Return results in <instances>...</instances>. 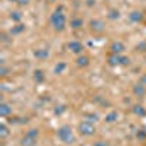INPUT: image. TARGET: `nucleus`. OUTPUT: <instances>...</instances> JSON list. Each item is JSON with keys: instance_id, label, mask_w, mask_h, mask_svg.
<instances>
[{"instance_id": "nucleus-9", "label": "nucleus", "mask_w": 146, "mask_h": 146, "mask_svg": "<svg viewBox=\"0 0 146 146\" xmlns=\"http://www.w3.org/2000/svg\"><path fill=\"white\" fill-rule=\"evenodd\" d=\"M133 91H135V94H136L137 96H142V95H145V92H146V91H145V85H142V83L136 85Z\"/></svg>"}, {"instance_id": "nucleus-4", "label": "nucleus", "mask_w": 146, "mask_h": 146, "mask_svg": "<svg viewBox=\"0 0 146 146\" xmlns=\"http://www.w3.org/2000/svg\"><path fill=\"white\" fill-rule=\"evenodd\" d=\"M69 48L73 53H80L82 51V44L78 42V41H70L69 42Z\"/></svg>"}, {"instance_id": "nucleus-15", "label": "nucleus", "mask_w": 146, "mask_h": 146, "mask_svg": "<svg viewBox=\"0 0 146 146\" xmlns=\"http://www.w3.org/2000/svg\"><path fill=\"white\" fill-rule=\"evenodd\" d=\"M88 63H89L88 57H79L78 58V64L79 66H88Z\"/></svg>"}, {"instance_id": "nucleus-23", "label": "nucleus", "mask_w": 146, "mask_h": 146, "mask_svg": "<svg viewBox=\"0 0 146 146\" xmlns=\"http://www.w3.org/2000/svg\"><path fill=\"white\" fill-rule=\"evenodd\" d=\"M127 63H129L127 57H120V64H127Z\"/></svg>"}, {"instance_id": "nucleus-25", "label": "nucleus", "mask_w": 146, "mask_h": 146, "mask_svg": "<svg viewBox=\"0 0 146 146\" xmlns=\"http://www.w3.org/2000/svg\"><path fill=\"white\" fill-rule=\"evenodd\" d=\"M94 146H107V143L105 142H96Z\"/></svg>"}, {"instance_id": "nucleus-14", "label": "nucleus", "mask_w": 146, "mask_h": 146, "mask_svg": "<svg viewBox=\"0 0 146 146\" xmlns=\"http://www.w3.org/2000/svg\"><path fill=\"white\" fill-rule=\"evenodd\" d=\"M64 69H66V64H64V63H58V64L54 67V73H57V75H58V73L64 72Z\"/></svg>"}, {"instance_id": "nucleus-3", "label": "nucleus", "mask_w": 146, "mask_h": 146, "mask_svg": "<svg viewBox=\"0 0 146 146\" xmlns=\"http://www.w3.org/2000/svg\"><path fill=\"white\" fill-rule=\"evenodd\" d=\"M79 130L82 135L85 136H91L95 133V126L91 123V121H82V123L79 124Z\"/></svg>"}, {"instance_id": "nucleus-28", "label": "nucleus", "mask_w": 146, "mask_h": 146, "mask_svg": "<svg viewBox=\"0 0 146 146\" xmlns=\"http://www.w3.org/2000/svg\"><path fill=\"white\" fill-rule=\"evenodd\" d=\"M140 83H142V85H146V76L142 78V82H140Z\"/></svg>"}, {"instance_id": "nucleus-24", "label": "nucleus", "mask_w": 146, "mask_h": 146, "mask_svg": "<svg viewBox=\"0 0 146 146\" xmlns=\"http://www.w3.org/2000/svg\"><path fill=\"white\" fill-rule=\"evenodd\" d=\"M110 18H113V19L118 18V12H115V10H111V15H110Z\"/></svg>"}, {"instance_id": "nucleus-20", "label": "nucleus", "mask_w": 146, "mask_h": 146, "mask_svg": "<svg viewBox=\"0 0 146 146\" xmlns=\"http://www.w3.org/2000/svg\"><path fill=\"white\" fill-rule=\"evenodd\" d=\"M135 113H136L137 115H145V110H143V107L136 105V107H135Z\"/></svg>"}, {"instance_id": "nucleus-5", "label": "nucleus", "mask_w": 146, "mask_h": 146, "mask_svg": "<svg viewBox=\"0 0 146 146\" xmlns=\"http://www.w3.org/2000/svg\"><path fill=\"white\" fill-rule=\"evenodd\" d=\"M123 50H124V45L121 44V42H114V44L111 45V51H113V54H120Z\"/></svg>"}, {"instance_id": "nucleus-13", "label": "nucleus", "mask_w": 146, "mask_h": 146, "mask_svg": "<svg viewBox=\"0 0 146 146\" xmlns=\"http://www.w3.org/2000/svg\"><path fill=\"white\" fill-rule=\"evenodd\" d=\"M130 19L133 22H139L142 19V13H140V12H133V13L130 15Z\"/></svg>"}, {"instance_id": "nucleus-7", "label": "nucleus", "mask_w": 146, "mask_h": 146, "mask_svg": "<svg viewBox=\"0 0 146 146\" xmlns=\"http://www.w3.org/2000/svg\"><path fill=\"white\" fill-rule=\"evenodd\" d=\"M10 111H12V110L9 108V105H7V104H2V105H0V115H2V117L9 115V114H10Z\"/></svg>"}, {"instance_id": "nucleus-26", "label": "nucleus", "mask_w": 146, "mask_h": 146, "mask_svg": "<svg viewBox=\"0 0 146 146\" xmlns=\"http://www.w3.org/2000/svg\"><path fill=\"white\" fill-rule=\"evenodd\" d=\"M28 2H29V0H18L19 5H28Z\"/></svg>"}, {"instance_id": "nucleus-27", "label": "nucleus", "mask_w": 146, "mask_h": 146, "mask_svg": "<svg viewBox=\"0 0 146 146\" xmlns=\"http://www.w3.org/2000/svg\"><path fill=\"white\" fill-rule=\"evenodd\" d=\"M0 72H2V75H3V76H6V75H7V69H5V67L0 69Z\"/></svg>"}, {"instance_id": "nucleus-1", "label": "nucleus", "mask_w": 146, "mask_h": 146, "mask_svg": "<svg viewBox=\"0 0 146 146\" xmlns=\"http://www.w3.org/2000/svg\"><path fill=\"white\" fill-rule=\"evenodd\" d=\"M57 136L58 139L64 142V143H73L75 142V135H73V131L69 126H63V127H60L58 131H57Z\"/></svg>"}, {"instance_id": "nucleus-6", "label": "nucleus", "mask_w": 146, "mask_h": 146, "mask_svg": "<svg viewBox=\"0 0 146 146\" xmlns=\"http://www.w3.org/2000/svg\"><path fill=\"white\" fill-rule=\"evenodd\" d=\"M35 140H36V139L29 137V136L25 135V137L22 139V146H34V145H35Z\"/></svg>"}, {"instance_id": "nucleus-12", "label": "nucleus", "mask_w": 146, "mask_h": 146, "mask_svg": "<svg viewBox=\"0 0 146 146\" xmlns=\"http://www.w3.org/2000/svg\"><path fill=\"white\" fill-rule=\"evenodd\" d=\"M82 19H79V18H76V19H73L72 21V23H70V25H72V28H75V29H78V28H80L82 27Z\"/></svg>"}, {"instance_id": "nucleus-19", "label": "nucleus", "mask_w": 146, "mask_h": 146, "mask_svg": "<svg viewBox=\"0 0 146 146\" xmlns=\"http://www.w3.org/2000/svg\"><path fill=\"white\" fill-rule=\"evenodd\" d=\"M118 63H120V57H118V56L110 57V64H118Z\"/></svg>"}, {"instance_id": "nucleus-21", "label": "nucleus", "mask_w": 146, "mask_h": 146, "mask_svg": "<svg viewBox=\"0 0 146 146\" xmlns=\"http://www.w3.org/2000/svg\"><path fill=\"white\" fill-rule=\"evenodd\" d=\"M22 31H23V25H16L10 32H12V34H19V32H22Z\"/></svg>"}, {"instance_id": "nucleus-22", "label": "nucleus", "mask_w": 146, "mask_h": 146, "mask_svg": "<svg viewBox=\"0 0 146 146\" xmlns=\"http://www.w3.org/2000/svg\"><path fill=\"white\" fill-rule=\"evenodd\" d=\"M10 18L15 19V21H19V19H21V13H19V12H13V13L10 15Z\"/></svg>"}, {"instance_id": "nucleus-10", "label": "nucleus", "mask_w": 146, "mask_h": 146, "mask_svg": "<svg viewBox=\"0 0 146 146\" xmlns=\"http://www.w3.org/2000/svg\"><path fill=\"white\" fill-rule=\"evenodd\" d=\"M34 56L38 58H45V57H48V51L47 50H35Z\"/></svg>"}, {"instance_id": "nucleus-2", "label": "nucleus", "mask_w": 146, "mask_h": 146, "mask_svg": "<svg viewBox=\"0 0 146 146\" xmlns=\"http://www.w3.org/2000/svg\"><path fill=\"white\" fill-rule=\"evenodd\" d=\"M51 23L56 31H63L64 29V25H66V18L64 15L62 13V10H56L54 15L51 16Z\"/></svg>"}, {"instance_id": "nucleus-11", "label": "nucleus", "mask_w": 146, "mask_h": 146, "mask_svg": "<svg viewBox=\"0 0 146 146\" xmlns=\"http://www.w3.org/2000/svg\"><path fill=\"white\" fill-rule=\"evenodd\" d=\"M117 117H118V114H117L115 111H113V113H110V114L105 117V121H108V123H113V121L117 120Z\"/></svg>"}, {"instance_id": "nucleus-18", "label": "nucleus", "mask_w": 146, "mask_h": 146, "mask_svg": "<svg viewBox=\"0 0 146 146\" xmlns=\"http://www.w3.org/2000/svg\"><path fill=\"white\" fill-rule=\"evenodd\" d=\"M7 127L5 126V124H2V126H0V135H2V137H6L7 136Z\"/></svg>"}, {"instance_id": "nucleus-29", "label": "nucleus", "mask_w": 146, "mask_h": 146, "mask_svg": "<svg viewBox=\"0 0 146 146\" xmlns=\"http://www.w3.org/2000/svg\"><path fill=\"white\" fill-rule=\"evenodd\" d=\"M13 2H18V0H13Z\"/></svg>"}, {"instance_id": "nucleus-8", "label": "nucleus", "mask_w": 146, "mask_h": 146, "mask_svg": "<svg viewBox=\"0 0 146 146\" xmlns=\"http://www.w3.org/2000/svg\"><path fill=\"white\" fill-rule=\"evenodd\" d=\"M102 27H104V23L101 21H92L91 22V28L94 31H102Z\"/></svg>"}, {"instance_id": "nucleus-17", "label": "nucleus", "mask_w": 146, "mask_h": 146, "mask_svg": "<svg viewBox=\"0 0 146 146\" xmlns=\"http://www.w3.org/2000/svg\"><path fill=\"white\" fill-rule=\"evenodd\" d=\"M27 136H29V137H34V139H36V136H38V130H36V129H32V130H29V131L27 133Z\"/></svg>"}, {"instance_id": "nucleus-16", "label": "nucleus", "mask_w": 146, "mask_h": 146, "mask_svg": "<svg viewBox=\"0 0 146 146\" xmlns=\"http://www.w3.org/2000/svg\"><path fill=\"white\" fill-rule=\"evenodd\" d=\"M34 78H35V80L41 82V80L44 79V75H42V72H41V70H36V72H35V75H34Z\"/></svg>"}]
</instances>
